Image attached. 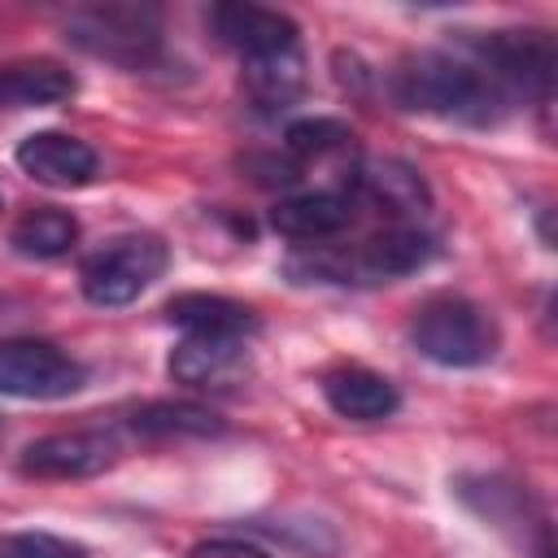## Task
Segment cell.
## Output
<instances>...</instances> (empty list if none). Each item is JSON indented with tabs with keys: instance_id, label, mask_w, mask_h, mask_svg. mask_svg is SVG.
<instances>
[{
	"instance_id": "12",
	"label": "cell",
	"mask_w": 558,
	"mask_h": 558,
	"mask_svg": "<svg viewBox=\"0 0 558 558\" xmlns=\"http://www.w3.org/2000/svg\"><path fill=\"white\" fill-rule=\"evenodd\" d=\"M323 401L349 423H379L401 410V392L371 366H336L323 375Z\"/></svg>"
},
{
	"instance_id": "11",
	"label": "cell",
	"mask_w": 558,
	"mask_h": 558,
	"mask_svg": "<svg viewBox=\"0 0 558 558\" xmlns=\"http://www.w3.org/2000/svg\"><path fill=\"white\" fill-rule=\"evenodd\" d=\"M349 222H353V196L349 192H331V187L283 196L270 209V227L279 235H288V240H301V244L336 240Z\"/></svg>"
},
{
	"instance_id": "15",
	"label": "cell",
	"mask_w": 558,
	"mask_h": 558,
	"mask_svg": "<svg viewBox=\"0 0 558 558\" xmlns=\"http://www.w3.org/2000/svg\"><path fill=\"white\" fill-rule=\"evenodd\" d=\"M458 497H462L480 519H488L493 527L514 532L519 541H523V527H527V523H532V527H549V523H545V514L532 506V497H527L514 480H506V475L458 480Z\"/></svg>"
},
{
	"instance_id": "19",
	"label": "cell",
	"mask_w": 558,
	"mask_h": 558,
	"mask_svg": "<svg viewBox=\"0 0 558 558\" xmlns=\"http://www.w3.org/2000/svg\"><path fill=\"white\" fill-rule=\"evenodd\" d=\"M9 240H13V248L22 257L52 262V257H65L78 244V222H74V214H65L57 205H39V209H26L13 222Z\"/></svg>"
},
{
	"instance_id": "14",
	"label": "cell",
	"mask_w": 558,
	"mask_h": 558,
	"mask_svg": "<svg viewBox=\"0 0 558 558\" xmlns=\"http://www.w3.org/2000/svg\"><path fill=\"white\" fill-rule=\"evenodd\" d=\"M166 318L183 327V336H235V340L257 336V314L218 292H179L170 296Z\"/></svg>"
},
{
	"instance_id": "22",
	"label": "cell",
	"mask_w": 558,
	"mask_h": 558,
	"mask_svg": "<svg viewBox=\"0 0 558 558\" xmlns=\"http://www.w3.org/2000/svg\"><path fill=\"white\" fill-rule=\"evenodd\" d=\"M183 558H275V554L253 541H240V536H214V541L192 545Z\"/></svg>"
},
{
	"instance_id": "6",
	"label": "cell",
	"mask_w": 558,
	"mask_h": 558,
	"mask_svg": "<svg viewBox=\"0 0 558 558\" xmlns=\"http://www.w3.org/2000/svg\"><path fill=\"white\" fill-rule=\"evenodd\" d=\"M87 384V366L48 340H0V392L17 401H57Z\"/></svg>"
},
{
	"instance_id": "17",
	"label": "cell",
	"mask_w": 558,
	"mask_h": 558,
	"mask_svg": "<svg viewBox=\"0 0 558 558\" xmlns=\"http://www.w3.org/2000/svg\"><path fill=\"white\" fill-rule=\"evenodd\" d=\"M126 427L148 440H170V436H222V418L209 405L196 401H144L131 410Z\"/></svg>"
},
{
	"instance_id": "7",
	"label": "cell",
	"mask_w": 558,
	"mask_h": 558,
	"mask_svg": "<svg viewBox=\"0 0 558 558\" xmlns=\"http://www.w3.org/2000/svg\"><path fill=\"white\" fill-rule=\"evenodd\" d=\"M113 462H118V436L100 427L39 436L17 458L22 475H35V480H92Z\"/></svg>"
},
{
	"instance_id": "5",
	"label": "cell",
	"mask_w": 558,
	"mask_h": 558,
	"mask_svg": "<svg viewBox=\"0 0 558 558\" xmlns=\"http://www.w3.org/2000/svg\"><path fill=\"white\" fill-rule=\"evenodd\" d=\"M466 52L484 65V74L506 92V100H549L558 52L549 31H488L466 39Z\"/></svg>"
},
{
	"instance_id": "2",
	"label": "cell",
	"mask_w": 558,
	"mask_h": 558,
	"mask_svg": "<svg viewBox=\"0 0 558 558\" xmlns=\"http://www.w3.org/2000/svg\"><path fill=\"white\" fill-rule=\"evenodd\" d=\"M61 31L70 48L122 70H148L161 57V13L153 4H135V0L78 4L65 13Z\"/></svg>"
},
{
	"instance_id": "13",
	"label": "cell",
	"mask_w": 558,
	"mask_h": 558,
	"mask_svg": "<svg viewBox=\"0 0 558 558\" xmlns=\"http://www.w3.org/2000/svg\"><path fill=\"white\" fill-rule=\"evenodd\" d=\"M78 92V78L52 57H26L0 65V109H44Z\"/></svg>"
},
{
	"instance_id": "3",
	"label": "cell",
	"mask_w": 558,
	"mask_h": 558,
	"mask_svg": "<svg viewBox=\"0 0 558 558\" xmlns=\"http://www.w3.org/2000/svg\"><path fill=\"white\" fill-rule=\"evenodd\" d=\"M410 344L436 366L471 371V366H484V362L497 357L501 331H497V318L484 305H475L466 296H453V292H440V296H427L414 310Z\"/></svg>"
},
{
	"instance_id": "8",
	"label": "cell",
	"mask_w": 558,
	"mask_h": 558,
	"mask_svg": "<svg viewBox=\"0 0 558 558\" xmlns=\"http://www.w3.org/2000/svg\"><path fill=\"white\" fill-rule=\"evenodd\" d=\"M209 31L218 44H227L244 61H262V57H279V52L301 48V26L288 13L262 9V4H214Z\"/></svg>"
},
{
	"instance_id": "18",
	"label": "cell",
	"mask_w": 558,
	"mask_h": 558,
	"mask_svg": "<svg viewBox=\"0 0 558 558\" xmlns=\"http://www.w3.org/2000/svg\"><path fill=\"white\" fill-rule=\"evenodd\" d=\"M305 87V57L301 48L279 52V57H262V61H244V92L257 109L275 113L288 109Z\"/></svg>"
},
{
	"instance_id": "23",
	"label": "cell",
	"mask_w": 558,
	"mask_h": 558,
	"mask_svg": "<svg viewBox=\"0 0 558 558\" xmlns=\"http://www.w3.org/2000/svg\"><path fill=\"white\" fill-rule=\"evenodd\" d=\"M0 436H4V418H0Z\"/></svg>"
},
{
	"instance_id": "16",
	"label": "cell",
	"mask_w": 558,
	"mask_h": 558,
	"mask_svg": "<svg viewBox=\"0 0 558 558\" xmlns=\"http://www.w3.org/2000/svg\"><path fill=\"white\" fill-rule=\"evenodd\" d=\"M353 187H357L366 201L384 205L388 214H423V209L432 205V192H427L423 174H418L414 166L397 161V157L357 166V170H353Z\"/></svg>"
},
{
	"instance_id": "20",
	"label": "cell",
	"mask_w": 558,
	"mask_h": 558,
	"mask_svg": "<svg viewBox=\"0 0 558 558\" xmlns=\"http://www.w3.org/2000/svg\"><path fill=\"white\" fill-rule=\"evenodd\" d=\"M283 144H288L292 157L314 161V157H331V153L349 148V144H353V131H349L340 118L318 113V118H296V122H288Z\"/></svg>"
},
{
	"instance_id": "4",
	"label": "cell",
	"mask_w": 558,
	"mask_h": 558,
	"mask_svg": "<svg viewBox=\"0 0 558 558\" xmlns=\"http://www.w3.org/2000/svg\"><path fill=\"white\" fill-rule=\"evenodd\" d=\"M170 266V248L153 231H126L96 244L78 262V288L92 305H131Z\"/></svg>"
},
{
	"instance_id": "1",
	"label": "cell",
	"mask_w": 558,
	"mask_h": 558,
	"mask_svg": "<svg viewBox=\"0 0 558 558\" xmlns=\"http://www.w3.org/2000/svg\"><path fill=\"white\" fill-rule=\"evenodd\" d=\"M392 96L414 113H432L462 126H493L510 109L506 92L484 74V65L471 52L445 48L405 57L392 70Z\"/></svg>"
},
{
	"instance_id": "10",
	"label": "cell",
	"mask_w": 558,
	"mask_h": 558,
	"mask_svg": "<svg viewBox=\"0 0 558 558\" xmlns=\"http://www.w3.org/2000/svg\"><path fill=\"white\" fill-rule=\"evenodd\" d=\"M248 371V340L235 336H183L170 353V379L187 388H231Z\"/></svg>"
},
{
	"instance_id": "9",
	"label": "cell",
	"mask_w": 558,
	"mask_h": 558,
	"mask_svg": "<svg viewBox=\"0 0 558 558\" xmlns=\"http://www.w3.org/2000/svg\"><path fill=\"white\" fill-rule=\"evenodd\" d=\"M17 166L44 187H83L96 174V148L65 131H35L17 144Z\"/></svg>"
},
{
	"instance_id": "21",
	"label": "cell",
	"mask_w": 558,
	"mask_h": 558,
	"mask_svg": "<svg viewBox=\"0 0 558 558\" xmlns=\"http://www.w3.org/2000/svg\"><path fill=\"white\" fill-rule=\"evenodd\" d=\"M0 558H87V549L57 532H4Z\"/></svg>"
}]
</instances>
